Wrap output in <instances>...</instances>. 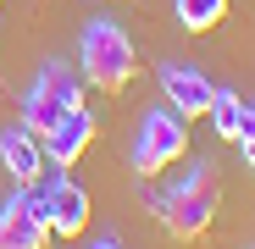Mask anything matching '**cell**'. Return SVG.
<instances>
[{"mask_svg":"<svg viewBox=\"0 0 255 249\" xmlns=\"http://www.w3.org/2000/svg\"><path fill=\"white\" fill-rule=\"evenodd\" d=\"M205 116L217 122V133H222V139H239V128H244L250 105H244L233 89H217V100H211V111H205Z\"/></svg>","mask_w":255,"mask_h":249,"instance_id":"8fae6325","label":"cell"},{"mask_svg":"<svg viewBox=\"0 0 255 249\" xmlns=\"http://www.w3.org/2000/svg\"><path fill=\"white\" fill-rule=\"evenodd\" d=\"M239 150H244V166L255 172V105H250V116H244V128H239V139H233Z\"/></svg>","mask_w":255,"mask_h":249,"instance_id":"7c38bea8","label":"cell"},{"mask_svg":"<svg viewBox=\"0 0 255 249\" xmlns=\"http://www.w3.org/2000/svg\"><path fill=\"white\" fill-rule=\"evenodd\" d=\"M33 205H39V216H45V227L61 233V238H78L83 227H89V194H83L72 177L45 183V188L33 194Z\"/></svg>","mask_w":255,"mask_h":249,"instance_id":"5b68a950","label":"cell"},{"mask_svg":"<svg viewBox=\"0 0 255 249\" xmlns=\"http://www.w3.org/2000/svg\"><path fill=\"white\" fill-rule=\"evenodd\" d=\"M78 67H83V78H89L95 89L122 94L128 83H133V72H139V50H133V39H128V28H122V22L95 17V22H83Z\"/></svg>","mask_w":255,"mask_h":249,"instance_id":"7a4b0ae2","label":"cell"},{"mask_svg":"<svg viewBox=\"0 0 255 249\" xmlns=\"http://www.w3.org/2000/svg\"><path fill=\"white\" fill-rule=\"evenodd\" d=\"M45 238H50V227H45V216H39L33 194L17 188L6 205H0V249H45Z\"/></svg>","mask_w":255,"mask_h":249,"instance_id":"52a82bcc","label":"cell"},{"mask_svg":"<svg viewBox=\"0 0 255 249\" xmlns=\"http://www.w3.org/2000/svg\"><path fill=\"white\" fill-rule=\"evenodd\" d=\"M95 249H122V244L117 238H95Z\"/></svg>","mask_w":255,"mask_h":249,"instance_id":"4fadbf2b","label":"cell"},{"mask_svg":"<svg viewBox=\"0 0 255 249\" xmlns=\"http://www.w3.org/2000/svg\"><path fill=\"white\" fill-rule=\"evenodd\" d=\"M172 11L189 33H211L222 17H228V0H172Z\"/></svg>","mask_w":255,"mask_h":249,"instance_id":"30bf717a","label":"cell"},{"mask_svg":"<svg viewBox=\"0 0 255 249\" xmlns=\"http://www.w3.org/2000/svg\"><path fill=\"white\" fill-rule=\"evenodd\" d=\"M161 89H166V100H172L178 116H205L211 100H217V83L205 72H194V67H178V61L161 67Z\"/></svg>","mask_w":255,"mask_h":249,"instance_id":"ba28073f","label":"cell"},{"mask_svg":"<svg viewBox=\"0 0 255 249\" xmlns=\"http://www.w3.org/2000/svg\"><path fill=\"white\" fill-rule=\"evenodd\" d=\"M95 133H100V122L89 116V111H67L56 128H45L39 133V150H45V166H78L83 161V150L95 144Z\"/></svg>","mask_w":255,"mask_h":249,"instance_id":"8992f818","label":"cell"},{"mask_svg":"<svg viewBox=\"0 0 255 249\" xmlns=\"http://www.w3.org/2000/svg\"><path fill=\"white\" fill-rule=\"evenodd\" d=\"M78 105H83V83H78L61 61H50L45 72L33 78L28 100H22V128H28V133H45V128H56V122H61L67 111H78Z\"/></svg>","mask_w":255,"mask_h":249,"instance_id":"277c9868","label":"cell"},{"mask_svg":"<svg viewBox=\"0 0 255 249\" xmlns=\"http://www.w3.org/2000/svg\"><path fill=\"white\" fill-rule=\"evenodd\" d=\"M150 205H155L161 227L172 233V238H183V244H189V238H200L211 222H217V205H222V177H217V166H211V161H200L183 183H172L166 194H155Z\"/></svg>","mask_w":255,"mask_h":249,"instance_id":"6da1fadb","label":"cell"},{"mask_svg":"<svg viewBox=\"0 0 255 249\" xmlns=\"http://www.w3.org/2000/svg\"><path fill=\"white\" fill-rule=\"evenodd\" d=\"M0 161H6V172H11L22 188H33V183H39V172H45L39 133H28L22 122H17V128H6V133H0Z\"/></svg>","mask_w":255,"mask_h":249,"instance_id":"9c48e42d","label":"cell"},{"mask_svg":"<svg viewBox=\"0 0 255 249\" xmlns=\"http://www.w3.org/2000/svg\"><path fill=\"white\" fill-rule=\"evenodd\" d=\"M189 155V128H183V116L166 105V111H144L139 122V133H133V172L139 177H155L166 172L172 161Z\"/></svg>","mask_w":255,"mask_h":249,"instance_id":"3957f363","label":"cell"}]
</instances>
